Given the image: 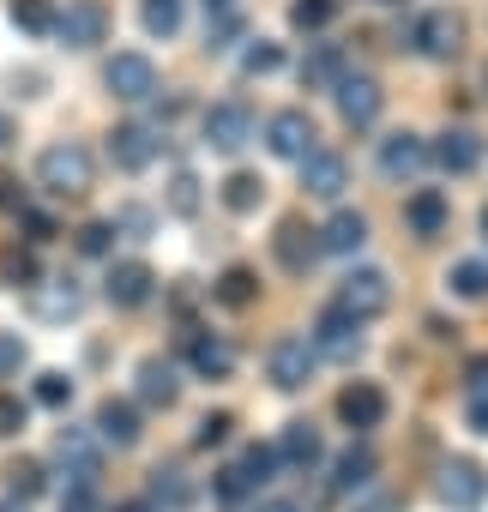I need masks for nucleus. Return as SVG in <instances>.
<instances>
[{
	"label": "nucleus",
	"instance_id": "3c124183",
	"mask_svg": "<svg viewBox=\"0 0 488 512\" xmlns=\"http://www.w3.org/2000/svg\"><path fill=\"white\" fill-rule=\"evenodd\" d=\"M356 512H404V500H392V494H374L368 506H356Z\"/></svg>",
	"mask_w": 488,
	"mask_h": 512
},
{
	"label": "nucleus",
	"instance_id": "72a5a7b5",
	"mask_svg": "<svg viewBox=\"0 0 488 512\" xmlns=\"http://www.w3.org/2000/svg\"><path fill=\"white\" fill-rule=\"evenodd\" d=\"M7 488H13V500L25 506L31 494H43V464H37V458H13V464H7Z\"/></svg>",
	"mask_w": 488,
	"mask_h": 512
},
{
	"label": "nucleus",
	"instance_id": "79ce46f5",
	"mask_svg": "<svg viewBox=\"0 0 488 512\" xmlns=\"http://www.w3.org/2000/svg\"><path fill=\"white\" fill-rule=\"evenodd\" d=\"M229 428H235V416H229V410H217V416H199V428H193V446H223V440H229Z\"/></svg>",
	"mask_w": 488,
	"mask_h": 512
},
{
	"label": "nucleus",
	"instance_id": "a18cd8bd",
	"mask_svg": "<svg viewBox=\"0 0 488 512\" xmlns=\"http://www.w3.org/2000/svg\"><path fill=\"white\" fill-rule=\"evenodd\" d=\"M25 368V338H13V332H0V380H13Z\"/></svg>",
	"mask_w": 488,
	"mask_h": 512
},
{
	"label": "nucleus",
	"instance_id": "603ef678",
	"mask_svg": "<svg viewBox=\"0 0 488 512\" xmlns=\"http://www.w3.org/2000/svg\"><path fill=\"white\" fill-rule=\"evenodd\" d=\"M121 223H127L133 235H145V229H151V217H145V211H121Z\"/></svg>",
	"mask_w": 488,
	"mask_h": 512
},
{
	"label": "nucleus",
	"instance_id": "0eeeda50",
	"mask_svg": "<svg viewBox=\"0 0 488 512\" xmlns=\"http://www.w3.org/2000/svg\"><path fill=\"white\" fill-rule=\"evenodd\" d=\"M440 500L458 506V512H476V506L488 500V470H482L476 458H452V464H440Z\"/></svg>",
	"mask_w": 488,
	"mask_h": 512
},
{
	"label": "nucleus",
	"instance_id": "6ab92c4d",
	"mask_svg": "<svg viewBox=\"0 0 488 512\" xmlns=\"http://www.w3.org/2000/svg\"><path fill=\"white\" fill-rule=\"evenodd\" d=\"M338 416H344L350 428H380V422H386V392H380L374 380H350V386L338 392Z\"/></svg>",
	"mask_w": 488,
	"mask_h": 512
},
{
	"label": "nucleus",
	"instance_id": "f704fd0d",
	"mask_svg": "<svg viewBox=\"0 0 488 512\" xmlns=\"http://www.w3.org/2000/svg\"><path fill=\"white\" fill-rule=\"evenodd\" d=\"M139 19H145L151 37H175V31H181V0H145Z\"/></svg>",
	"mask_w": 488,
	"mask_h": 512
},
{
	"label": "nucleus",
	"instance_id": "4d7b16f0",
	"mask_svg": "<svg viewBox=\"0 0 488 512\" xmlns=\"http://www.w3.org/2000/svg\"><path fill=\"white\" fill-rule=\"evenodd\" d=\"M115 512H151V500H127V506H115Z\"/></svg>",
	"mask_w": 488,
	"mask_h": 512
},
{
	"label": "nucleus",
	"instance_id": "bf43d9fd",
	"mask_svg": "<svg viewBox=\"0 0 488 512\" xmlns=\"http://www.w3.org/2000/svg\"><path fill=\"white\" fill-rule=\"evenodd\" d=\"M0 512H25V506H19V500H0Z\"/></svg>",
	"mask_w": 488,
	"mask_h": 512
},
{
	"label": "nucleus",
	"instance_id": "20e7f679",
	"mask_svg": "<svg viewBox=\"0 0 488 512\" xmlns=\"http://www.w3.org/2000/svg\"><path fill=\"white\" fill-rule=\"evenodd\" d=\"M308 344H314V356H332V362H356V356H362V320H350V314L332 302V308L314 320V338H308Z\"/></svg>",
	"mask_w": 488,
	"mask_h": 512
},
{
	"label": "nucleus",
	"instance_id": "37998d69",
	"mask_svg": "<svg viewBox=\"0 0 488 512\" xmlns=\"http://www.w3.org/2000/svg\"><path fill=\"white\" fill-rule=\"evenodd\" d=\"M284 67V49L278 43H254L248 55H241V73H278Z\"/></svg>",
	"mask_w": 488,
	"mask_h": 512
},
{
	"label": "nucleus",
	"instance_id": "cd10ccee",
	"mask_svg": "<svg viewBox=\"0 0 488 512\" xmlns=\"http://www.w3.org/2000/svg\"><path fill=\"white\" fill-rule=\"evenodd\" d=\"M175 392H181V380H175V368H169V362H157V356H151V362H139V398H145V404H163V410H169V404H175Z\"/></svg>",
	"mask_w": 488,
	"mask_h": 512
},
{
	"label": "nucleus",
	"instance_id": "f8f14e48",
	"mask_svg": "<svg viewBox=\"0 0 488 512\" xmlns=\"http://www.w3.org/2000/svg\"><path fill=\"white\" fill-rule=\"evenodd\" d=\"M103 85H109V97H121V103H145V97L157 91V67H151L145 55H115V61L103 67Z\"/></svg>",
	"mask_w": 488,
	"mask_h": 512
},
{
	"label": "nucleus",
	"instance_id": "49530a36",
	"mask_svg": "<svg viewBox=\"0 0 488 512\" xmlns=\"http://www.w3.org/2000/svg\"><path fill=\"white\" fill-rule=\"evenodd\" d=\"M25 428V404L13 392H0V434H19Z\"/></svg>",
	"mask_w": 488,
	"mask_h": 512
},
{
	"label": "nucleus",
	"instance_id": "423d86ee",
	"mask_svg": "<svg viewBox=\"0 0 488 512\" xmlns=\"http://www.w3.org/2000/svg\"><path fill=\"white\" fill-rule=\"evenodd\" d=\"M332 97H338V115H344V127H374V121H380V109H386V91H380L368 73H344Z\"/></svg>",
	"mask_w": 488,
	"mask_h": 512
},
{
	"label": "nucleus",
	"instance_id": "a878e982",
	"mask_svg": "<svg viewBox=\"0 0 488 512\" xmlns=\"http://www.w3.org/2000/svg\"><path fill=\"white\" fill-rule=\"evenodd\" d=\"M97 440H103V446H139V410L121 404V398H109V404L97 410Z\"/></svg>",
	"mask_w": 488,
	"mask_h": 512
},
{
	"label": "nucleus",
	"instance_id": "680f3d73",
	"mask_svg": "<svg viewBox=\"0 0 488 512\" xmlns=\"http://www.w3.org/2000/svg\"><path fill=\"white\" fill-rule=\"evenodd\" d=\"M386 7H392V0H386Z\"/></svg>",
	"mask_w": 488,
	"mask_h": 512
},
{
	"label": "nucleus",
	"instance_id": "c85d7f7f",
	"mask_svg": "<svg viewBox=\"0 0 488 512\" xmlns=\"http://www.w3.org/2000/svg\"><path fill=\"white\" fill-rule=\"evenodd\" d=\"M211 296H217L223 308H254V296H260V278H254L248 266H229V272L211 284Z\"/></svg>",
	"mask_w": 488,
	"mask_h": 512
},
{
	"label": "nucleus",
	"instance_id": "9d476101",
	"mask_svg": "<svg viewBox=\"0 0 488 512\" xmlns=\"http://www.w3.org/2000/svg\"><path fill=\"white\" fill-rule=\"evenodd\" d=\"M254 139V109L248 103H217L205 109V145L211 151H241Z\"/></svg>",
	"mask_w": 488,
	"mask_h": 512
},
{
	"label": "nucleus",
	"instance_id": "c03bdc74",
	"mask_svg": "<svg viewBox=\"0 0 488 512\" xmlns=\"http://www.w3.org/2000/svg\"><path fill=\"white\" fill-rule=\"evenodd\" d=\"M109 241H115V223H103V217L79 229V253H91V260H103V253H109Z\"/></svg>",
	"mask_w": 488,
	"mask_h": 512
},
{
	"label": "nucleus",
	"instance_id": "7c9ffc66",
	"mask_svg": "<svg viewBox=\"0 0 488 512\" xmlns=\"http://www.w3.org/2000/svg\"><path fill=\"white\" fill-rule=\"evenodd\" d=\"M446 290H452L458 302H482V296H488V266H482V260H458V266L446 272Z\"/></svg>",
	"mask_w": 488,
	"mask_h": 512
},
{
	"label": "nucleus",
	"instance_id": "2f4dec72",
	"mask_svg": "<svg viewBox=\"0 0 488 512\" xmlns=\"http://www.w3.org/2000/svg\"><path fill=\"white\" fill-rule=\"evenodd\" d=\"M193 500V488L181 482V470H151V512L163 506V512H181Z\"/></svg>",
	"mask_w": 488,
	"mask_h": 512
},
{
	"label": "nucleus",
	"instance_id": "7ed1b4c3",
	"mask_svg": "<svg viewBox=\"0 0 488 512\" xmlns=\"http://www.w3.org/2000/svg\"><path fill=\"white\" fill-rule=\"evenodd\" d=\"M55 458L67 464L73 488H97V476H103V440L91 428H61L55 434Z\"/></svg>",
	"mask_w": 488,
	"mask_h": 512
},
{
	"label": "nucleus",
	"instance_id": "473e14b6",
	"mask_svg": "<svg viewBox=\"0 0 488 512\" xmlns=\"http://www.w3.org/2000/svg\"><path fill=\"white\" fill-rule=\"evenodd\" d=\"M205 43L223 55V49H235L241 43V7H223V13H205Z\"/></svg>",
	"mask_w": 488,
	"mask_h": 512
},
{
	"label": "nucleus",
	"instance_id": "8fccbe9b",
	"mask_svg": "<svg viewBox=\"0 0 488 512\" xmlns=\"http://www.w3.org/2000/svg\"><path fill=\"white\" fill-rule=\"evenodd\" d=\"M470 428L488 434V398H470Z\"/></svg>",
	"mask_w": 488,
	"mask_h": 512
},
{
	"label": "nucleus",
	"instance_id": "6e6552de",
	"mask_svg": "<svg viewBox=\"0 0 488 512\" xmlns=\"http://www.w3.org/2000/svg\"><path fill=\"white\" fill-rule=\"evenodd\" d=\"M266 145H272V157L302 163V157L314 151V121H308V109H278V115L266 121Z\"/></svg>",
	"mask_w": 488,
	"mask_h": 512
},
{
	"label": "nucleus",
	"instance_id": "412c9836",
	"mask_svg": "<svg viewBox=\"0 0 488 512\" xmlns=\"http://www.w3.org/2000/svg\"><path fill=\"white\" fill-rule=\"evenodd\" d=\"M151 266H139V260H121V266H109V284H103V296L115 302V308H145L151 302Z\"/></svg>",
	"mask_w": 488,
	"mask_h": 512
},
{
	"label": "nucleus",
	"instance_id": "a19ab883",
	"mask_svg": "<svg viewBox=\"0 0 488 512\" xmlns=\"http://www.w3.org/2000/svg\"><path fill=\"white\" fill-rule=\"evenodd\" d=\"M169 211H175V217H193V211H199V181H193L187 169L169 181Z\"/></svg>",
	"mask_w": 488,
	"mask_h": 512
},
{
	"label": "nucleus",
	"instance_id": "052dcab7",
	"mask_svg": "<svg viewBox=\"0 0 488 512\" xmlns=\"http://www.w3.org/2000/svg\"><path fill=\"white\" fill-rule=\"evenodd\" d=\"M482 241H488V211H482Z\"/></svg>",
	"mask_w": 488,
	"mask_h": 512
},
{
	"label": "nucleus",
	"instance_id": "dca6fc26",
	"mask_svg": "<svg viewBox=\"0 0 488 512\" xmlns=\"http://www.w3.org/2000/svg\"><path fill=\"white\" fill-rule=\"evenodd\" d=\"M302 187H308L314 199H338V193L350 187V163H344L338 151H320V145H314V151L302 157Z\"/></svg>",
	"mask_w": 488,
	"mask_h": 512
},
{
	"label": "nucleus",
	"instance_id": "13d9d810",
	"mask_svg": "<svg viewBox=\"0 0 488 512\" xmlns=\"http://www.w3.org/2000/svg\"><path fill=\"white\" fill-rule=\"evenodd\" d=\"M223 7H235V0H205V13H223Z\"/></svg>",
	"mask_w": 488,
	"mask_h": 512
},
{
	"label": "nucleus",
	"instance_id": "de8ad7c7",
	"mask_svg": "<svg viewBox=\"0 0 488 512\" xmlns=\"http://www.w3.org/2000/svg\"><path fill=\"white\" fill-rule=\"evenodd\" d=\"M217 494H223V500H241V494H254V488H248V476L229 464V470H217Z\"/></svg>",
	"mask_w": 488,
	"mask_h": 512
},
{
	"label": "nucleus",
	"instance_id": "09e8293b",
	"mask_svg": "<svg viewBox=\"0 0 488 512\" xmlns=\"http://www.w3.org/2000/svg\"><path fill=\"white\" fill-rule=\"evenodd\" d=\"M61 512H97V488H67Z\"/></svg>",
	"mask_w": 488,
	"mask_h": 512
},
{
	"label": "nucleus",
	"instance_id": "b1692460",
	"mask_svg": "<svg viewBox=\"0 0 488 512\" xmlns=\"http://www.w3.org/2000/svg\"><path fill=\"white\" fill-rule=\"evenodd\" d=\"M344 73H350V55H344L338 43H320V49L302 61V85H314V91H338Z\"/></svg>",
	"mask_w": 488,
	"mask_h": 512
},
{
	"label": "nucleus",
	"instance_id": "393cba45",
	"mask_svg": "<svg viewBox=\"0 0 488 512\" xmlns=\"http://www.w3.org/2000/svg\"><path fill=\"white\" fill-rule=\"evenodd\" d=\"M187 362H193V374H199V380H223V374L235 368V350H229L223 338L193 332V338H187Z\"/></svg>",
	"mask_w": 488,
	"mask_h": 512
},
{
	"label": "nucleus",
	"instance_id": "4468645a",
	"mask_svg": "<svg viewBox=\"0 0 488 512\" xmlns=\"http://www.w3.org/2000/svg\"><path fill=\"white\" fill-rule=\"evenodd\" d=\"M31 314L37 320H79L85 314V290L73 278H43V284H31Z\"/></svg>",
	"mask_w": 488,
	"mask_h": 512
},
{
	"label": "nucleus",
	"instance_id": "e433bc0d",
	"mask_svg": "<svg viewBox=\"0 0 488 512\" xmlns=\"http://www.w3.org/2000/svg\"><path fill=\"white\" fill-rule=\"evenodd\" d=\"M13 25L43 37V31H55V7H49V0H13Z\"/></svg>",
	"mask_w": 488,
	"mask_h": 512
},
{
	"label": "nucleus",
	"instance_id": "2eb2a0df",
	"mask_svg": "<svg viewBox=\"0 0 488 512\" xmlns=\"http://www.w3.org/2000/svg\"><path fill=\"white\" fill-rule=\"evenodd\" d=\"M428 163V139L422 133H386L380 139V175L386 181H410Z\"/></svg>",
	"mask_w": 488,
	"mask_h": 512
},
{
	"label": "nucleus",
	"instance_id": "ea45409f",
	"mask_svg": "<svg viewBox=\"0 0 488 512\" xmlns=\"http://www.w3.org/2000/svg\"><path fill=\"white\" fill-rule=\"evenodd\" d=\"M0 272H7L13 284H37V253L31 247H7L0 253Z\"/></svg>",
	"mask_w": 488,
	"mask_h": 512
},
{
	"label": "nucleus",
	"instance_id": "4be33fe9",
	"mask_svg": "<svg viewBox=\"0 0 488 512\" xmlns=\"http://www.w3.org/2000/svg\"><path fill=\"white\" fill-rule=\"evenodd\" d=\"M272 253H278V260H284V272H308L314 260H320V241H314V229H302L296 217L272 235Z\"/></svg>",
	"mask_w": 488,
	"mask_h": 512
},
{
	"label": "nucleus",
	"instance_id": "a211bd4d",
	"mask_svg": "<svg viewBox=\"0 0 488 512\" xmlns=\"http://www.w3.org/2000/svg\"><path fill=\"white\" fill-rule=\"evenodd\" d=\"M428 157H434L446 175H470V169L482 163V139H476L470 127H446V133L428 145Z\"/></svg>",
	"mask_w": 488,
	"mask_h": 512
},
{
	"label": "nucleus",
	"instance_id": "864d4df0",
	"mask_svg": "<svg viewBox=\"0 0 488 512\" xmlns=\"http://www.w3.org/2000/svg\"><path fill=\"white\" fill-rule=\"evenodd\" d=\"M260 512H308V506H296V500H266Z\"/></svg>",
	"mask_w": 488,
	"mask_h": 512
},
{
	"label": "nucleus",
	"instance_id": "f03ea898",
	"mask_svg": "<svg viewBox=\"0 0 488 512\" xmlns=\"http://www.w3.org/2000/svg\"><path fill=\"white\" fill-rule=\"evenodd\" d=\"M338 308L350 314V320H374V314H386L392 308V278L386 272H374V266H362V272H350L344 278V290H338Z\"/></svg>",
	"mask_w": 488,
	"mask_h": 512
},
{
	"label": "nucleus",
	"instance_id": "58836bf2",
	"mask_svg": "<svg viewBox=\"0 0 488 512\" xmlns=\"http://www.w3.org/2000/svg\"><path fill=\"white\" fill-rule=\"evenodd\" d=\"M235 470L248 476V488H260V482H272V470H278V452H272V446H248Z\"/></svg>",
	"mask_w": 488,
	"mask_h": 512
},
{
	"label": "nucleus",
	"instance_id": "5701e85b",
	"mask_svg": "<svg viewBox=\"0 0 488 512\" xmlns=\"http://www.w3.org/2000/svg\"><path fill=\"white\" fill-rule=\"evenodd\" d=\"M278 464H290V470H308V464H320V434H314V422H284V434H278Z\"/></svg>",
	"mask_w": 488,
	"mask_h": 512
},
{
	"label": "nucleus",
	"instance_id": "39448f33",
	"mask_svg": "<svg viewBox=\"0 0 488 512\" xmlns=\"http://www.w3.org/2000/svg\"><path fill=\"white\" fill-rule=\"evenodd\" d=\"M55 37L67 49H97L109 37V13H103V0H67V7L55 13Z\"/></svg>",
	"mask_w": 488,
	"mask_h": 512
},
{
	"label": "nucleus",
	"instance_id": "6e6d98bb",
	"mask_svg": "<svg viewBox=\"0 0 488 512\" xmlns=\"http://www.w3.org/2000/svg\"><path fill=\"white\" fill-rule=\"evenodd\" d=\"M0 205H19V193H13V181H0Z\"/></svg>",
	"mask_w": 488,
	"mask_h": 512
},
{
	"label": "nucleus",
	"instance_id": "f3484780",
	"mask_svg": "<svg viewBox=\"0 0 488 512\" xmlns=\"http://www.w3.org/2000/svg\"><path fill=\"white\" fill-rule=\"evenodd\" d=\"M404 223H410V235H422V241H434L446 223H452V199L440 193V187H416L410 199H404Z\"/></svg>",
	"mask_w": 488,
	"mask_h": 512
},
{
	"label": "nucleus",
	"instance_id": "1a4fd4ad",
	"mask_svg": "<svg viewBox=\"0 0 488 512\" xmlns=\"http://www.w3.org/2000/svg\"><path fill=\"white\" fill-rule=\"evenodd\" d=\"M266 374H272L278 392H302L308 374H314V344L308 338H278L272 356H266Z\"/></svg>",
	"mask_w": 488,
	"mask_h": 512
},
{
	"label": "nucleus",
	"instance_id": "bb28decb",
	"mask_svg": "<svg viewBox=\"0 0 488 512\" xmlns=\"http://www.w3.org/2000/svg\"><path fill=\"white\" fill-rule=\"evenodd\" d=\"M374 470H380V458H374L368 446H350V452L332 464V494H356V488H368Z\"/></svg>",
	"mask_w": 488,
	"mask_h": 512
},
{
	"label": "nucleus",
	"instance_id": "c756f323",
	"mask_svg": "<svg viewBox=\"0 0 488 512\" xmlns=\"http://www.w3.org/2000/svg\"><path fill=\"white\" fill-rule=\"evenodd\" d=\"M260 199H266V181H260V175H248V169H235V175L223 181V205H229L235 217L260 211Z\"/></svg>",
	"mask_w": 488,
	"mask_h": 512
},
{
	"label": "nucleus",
	"instance_id": "ddd939ff",
	"mask_svg": "<svg viewBox=\"0 0 488 512\" xmlns=\"http://www.w3.org/2000/svg\"><path fill=\"white\" fill-rule=\"evenodd\" d=\"M151 157H157V127L127 121V127H115V133H109V163H115V169L139 175V169H151Z\"/></svg>",
	"mask_w": 488,
	"mask_h": 512
},
{
	"label": "nucleus",
	"instance_id": "5fc2aeb1",
	"mask_svg": "<svg viewBox=\"0 0 488 512\" xmlns=\"http://www.w3.org/2000/svg\"><path fill=\"white\" fill-rule=\"evenodd\" d=\"M7 145H13V121H7V115H0V151H7Z\"/></svg>",
	"mask_w": 488,
	"mask_h": 512
},
{
	"label": "nucleus",
	"instance_id": "aec40b11",
	"mask_svg": "<svg viewBox=\"0 0 488 512\" xmlns=\"http://www.w3.org/2000/svg\"><path fill=\"white\" fill-rule=\"evenodd\" d=\"M314 235H320V253H338V260H350V253L368 247V217H362V211H332L326 229H314Z\"/></svg>",
	"mask_w": 488,
	"mask_h": 512
},
{
	"label": "nucleus",
	"instance_id": "4c0bfd02",
	"mask_svg": "<svg viewBox=\"0 0 488 512\" xmlns=\"http://www.w3.org/2000/svg\"><path fill=\"white\" fill-rule=\"evenodd\" d=\"M37 404H43V410H67V404H73V380H67L61 368L37 374Z\"/></svg>",
	"mask_w": 488,
	"mask_h": 512
},
{
	"label": "nucleus",
	"instance_id": "f257e3e1",
	"mask_svg": "<svg viewBox=\"0 0 488 512\" xmlns=\"http://www.w3.org/2000/svg\"><path fill=\"white\" fill-rule=\"evenodd\" d=\"M91 175H97V163H91V151H85L79 139H61V145H49V151L37 157V181H43L55 199H79V193L91 187Z\"/></svg>",
	"mask_w": 488,
	"mask_h": 512
},
{
	"label": "nucleus",
	"instance_id": "c9c22d12",
	"mask_svg": "<svg viewBox=\"0 0 488 512\" xmlns=\"http://www.w3.org/2000/svg\"><path fill=\"white\" fill-rule=\"evenodd\" d=\"M332 19H338V0H296V7H290L296 31H326Z\"/></svg>",
	"mask_w": 488,
	"mask_h": 512
},
{
	"label": "nucleus",
	"instance_id": "9b49d317",
	"mask_svg": "<svg viewBox=\"0 0 488 512\" xmlns=\"http://www.w3.org/2000/svg\"><path fill=\"white\" fill-rule=\"evenodd\" d=\"M422 61H452L458 55V19L452 13H422L410 19V37H404Z\"/></svg>",
	"mask_w": 488,
	"mask_h": 512
}]
</instances>
